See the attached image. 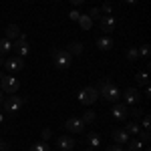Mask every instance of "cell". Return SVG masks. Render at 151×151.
I'll return each instance as SVG.
<instances>
[{
  "label": "cell",
  "instance_id": "1",
  "mask_svg": "<svg viewBox=\"0 0 151 151\" xmlns=\"http://www.w3.org/2000/svg\"><path fill=\"white\" fill-rule=\"evenodd\" d=\"M95 89L99 91V97H103L109 103H119V99H121V89L111 79H101L95 85Z\"/></svg>",
  "mask_w": 151,
  "mask_h": 151
},
{
  "label": "cell",
  "instance_id": "2",
  "mask_svg": "<svg viewBox=\"0 0 151 151\" xmlns=\"http://www.w3.org/2000/svg\"><path fill=\"white\" fill-rule=\"evenodd\" d=\"M52 60H55V67H57V69H69L70 63H73V55H70L69 50L55 48V50H52Z\"/></svg>",
  "mask_w": 151,
  "mask_h": 151
},
{
  "label": "cell",
  "instance_id": "3",
  "mask_svg": "<svg viewBox=\"0 0 151 151\" xmlns=\"http://www.w3.org/2000/svg\"><path fill=\"white\" fill-rule=\"evenodd\" d=\"M0 91L2 93H8V95H14L16 91H18V87H20V83H18V79L16 77H2V81H0Z\"/></svg>",
  "mask_w": 151,
  "mask_h": 151
},
{
  "label": "cell",
  "instance_id": "4",
  "mask_svg": "<svg viewBox=\"0 0 151 151\" xmlns=\"http://www.w3.org/2000/svg\"><path fill=\"white\" fill-rule=\"evenodd\" d=\"M97 99H99V91L95 87H85V89H81V93H79V101L83 105H93Z\"/></svg>",
  "mask_w": 151,
  "mask_h": 151
},
{
  "label": "cell",
  "instance_id": "5",
  "mask_svg": "<svg viewBox=\"0 0 151 151\" xmlns=\"http://www.w3.org/2000/svg\"><path fill=\"white\" fill-rule=\"evenodd\" d=\"M4 109L8 111V113H16L18 109H22V105H24V99L22 97H18V95H10L8 99H4Z\"/></svg>",
  "mask_w": 151,
  "mask_h": 151
},
{
  "label": "cell",
  "instance_id": "6",
  "mask_svg": "<svg viewBox=\"0 0 151 151\" xmlns=\"http://www.w3.org/2000/svg\"><path fill=\"white\" fill-rule=\"evenodd\" d=\"M99 26H101V30H103L105 35L113 32V30H115V16H113V14H103V16H99Z\"/></svg>",
  "mask_w": 151,
  "mask_h": 151
},
{
  "label": "cell",
  "instance_id": "7",
  "mask_svg": "<svg viewBox=\"0 0 151 151\" xmlns=\"http://www.w3.org/2000/svg\"><path fill=\"white\" fill-rule=\"evenodd\" d=\"M4 67H6L8 73H18V70H22L24 60H22V57H12L8 60H4Z\"/></svg>",
  "mask_w": 151,
  "mask_h": 151
},
{
  "label": "cell",
  "instance_id": "8",
  "mask_svg": "<svg viewBox=\"0 0 151 151\" xmlns=\"http://www.w3.org/2000/svg\"><path fill=\"white\" fill-rule=\"evenodd\" d=\"M12 48H16L18 57H26V55L30 52V47H28V42H26V36H22V35L16 38V42L12 45Z\"/></svg>",
  "mask_w": 151,
  "mask_h": 151
},
{
  "label": "cell",
  "instance_id": "9",
  "mask_svg": "<svg viewBox=\"0 0 151 151\" xmlns=\"http://www.w3.org/2000/svg\"><path fill=\"white\" fill-rule=\"evenodd\" d=\"M121 97H125L127 105H137L139 103V89L129 87V89H125V91H121Z\"/></svg>",
  "mask_w": 151,
  "mask_h": 151
},
{
  "label": "cell",
  "instance_id": "10",
  "mask_svg": "<svg viewBox=\"0 0 151 151\" xmlns=\"http://www.w3.org/2000/svg\"><path fill=\"white\" fill-rule=\"evenodd\" d=\"M65 127L69 129L70 133H81V131H85V123L81 119H77V117H70V119H67Z\"/></svg>",
  "mask_w": 151,
  "mask_h": 151
},
{
  "label": "cell",
  "instance_id": "11",
  "mask_svg": "<svg viewBox=\"0 0 151 151\" xmlns=\"http://www.w3.org/2000/svg\"><path fill=\"white\" fill-rule=\"evenodd\" d=\"M75 143H77V141L73 139V137H69V135H63V137H58V139H57V149L70 151L73 147H75Z\"/></svg>",
  "mask_w": 151,
  "mask_h": 151
},
{
  "label": "cell",
  "instance_id": "12",
  "mask_svg": "<svg viewBox=\"0 0 151 151\" xmlns=\"http://www.w3.org/2000/svg\"><path fill=\"white\" fill-rule=\"evenodd\" d=\"M127 105H121V103H115V107L111 109V115L115 117L117 121H125L127 119Z\"/></svg>",
  "mask_w": 151,
  "mask_h": 151
},
{
  "label": "cell",
  "instance_id": "13",
  "mask_svg": "<svg viewBox=\"0 0 151 151\" xmlns=\"http://www.w3.org/2000/svg\"><path fill=\"white\" fill-rule=\"evenodd\" d=\"M18 36H20L18 24H8V26H6V38H8V40H14V38H18Z\"/></svg>",
  "mask_w": 151,
  "mask_h": 151
},
{
  "label": "cell",
  "instance_id": "14",
  "mask_svg": "<svg viewBox=\"0 0 151 151\" xmlns=\"http://www.w3.org/2000/svg\"><path fill=\"white\" fill-rule=\"evenodd\" d=\"M97 48L99 50H109V48H113V40L109 36H101V38H97Z\"/></svg>",
  "mask_w": 151,
  "mask_h": 151
},
{
  "label": "cell",
  "instance_id": "15",
  "mask_svg": "<svg viewBox=\"0 0 151 151\" xmlns=\"http://www.w3.org/2000/svg\"><path fill=\"white\" fill-rule=\"evenodd\" d=\"M113 139H115L117 143H127L129 133L125 131V129H115V131H113Z\"/></svg>",
  "mask_w": 151,
  "mask_h": 151
},
{
  "label": "cell",
  "instance_id": "16",
  "mask_svg": "<svg viewBox=\"0 0 151 151\" xmlns=\"http://www.w3.org/2000/svg\"><path fill=\"white\" fill-rule=\"evenodd\" d=\"M77 22L81 24V28H85V30H89V28H91V26H93V18H91V16H89V14H81V16H79V20H77Z\"/></svg>",
  "mask_w": 151,
  "mask_h": 151
},
{
  "label": "cell",
  "instance_id": "17",
  "mask_svg": "<svg viewBox=\"0 0 151 151\" xmlns=\"http://www.w3.org/2000/svg\"><path fill=\"white\" fill-rule=\"evenodd\" d=\"M135 79H137V85H139V87H143V85L147 87V85H149V75H147V70L137 73V75H135Z\"/></svg>",
  "mask_w": 151,
  "mask_h": 151
},
{
  "label": "cell",
  "instance_id": "18",
  "mask_svg": "<svg viewBox=\"0 0 151 151\" xmlns=\"http://www.w3.org/2000/svg\"><path fill=\"white\" fill-rule=\"evenodd\" d=\"M141 149H143V141H139V139L127 141V151H141Z\"/></svg>",
  "mask_w": 151,
  "mask_h": 151
},
{
  "label": "cell",
  "instance_id": "19",
  "mask_svg": "<svg viewBox=\"0 0 151 151\" xmlns=\"http://www.w3.org/2000/svg\"><path fill=\"white\" fill-rule=\"evenodd\" d=\"M67 50H69L70 55H81V52H83V45L79 42V40H75V42H70V45H69Z\"/></svg>",
  "mask_w": 151,
  "mask_h": 151
},
{
  "label": "cell",
  "instance_id": "20",
  "mask_svg": "<svg viewBox=\"0 0 151 151\" xmlns=\"http://www.w3.org/2000/svg\"><path fill=\"white\" fill-rule=\"evenodd\" d=\"M10 50H12V40L0 38V55H2V52H10Z\"/></svg>",
  "mask_w": 151,
  "mask_h": 151
},
{
  "label": "cell",
  "instance_id": "21",
  "mask_svg": "<svg viewBox=\"0 0 151 151\" xmlns=\"http://www.w3.org/2000/svg\"><path fill=\"white\" fill-rule=\"evenodd\" d=\"M87 141H89L93 147H97V145H101V135H99V133H89V135H87Z\"/></svg>",
  "mask_w": 151,
  "mask_h": 151
},
{
  "label": "cell",
  "instance_id": "22",
  "mask_svg": "<svg viewBox=\"0 0 151 151\" xmlns=\"http://www.w3.org/2000/svg\"><path fill=\"white\" fill-rule=\"evenodd\" d=\"M125 131H127L129 135H131V133H133V135H137L141 129H139V125H137L135 121H131V123H127V125H125Z\"/></svg>",
  "mask_w": 151,
  "mask_h": 151
},
{
  "label": "cell",
  "instance_id": "23",
  "mask_svg": "<svg viewBox=\"0 0 151 151\" xmlns=\"http://www.w3.org/2000/svg\"><path fill=\"white\" fill-rule=\"evenodd\" d=\"M139 58V50L135 47H131V48H127V60L129 63H133V60H137Z\"/></svg>",
  "mask_w": 151,
  "mask_h": 151
},
{
  "label": "cell",
  "instance_id": "24",
  "mask_svg": "<svg viewBox=\"0 0 151 151\" xmlns=\"http://www.w3.org/2000/svg\"><path fill=\"white\" fill-rule=\"evenodd\" d=\"M30 151H50V147H48L47 143L42 141V143H36V145H32V147H30Z\"/></svg>",
  "mask_w": 151,
  "mask_h": 151
},
{
  "label": "cell",
  "instance_id": "25",
  "mask_svg": "<svg viewBox=\"0 0 151 151\" xmlns=\"http://www.w3.org/2000/svg\"><path fill=\"white\" fill-rule=\"evenodd\" d=\"M81 121L85 123V125H87V123H93V121H95V113H93V111H87V113L83 115Z\"/></svg>",
  "mask_w": 151,
  "mask_h": 151
},
{
  "label": "cell",
  "instance_id": "26",
  "mask_svg": "<svg viewBox=\"0 0 151 151\" xmlns=\"http://www.w3.org/2000/svg\"><path fill=\"white\" fill-rule=\"evenodd\" d=\"M139 50V57H143V60H149V47L147 45H143L141 48H137Z\"/></svg>",
  "mask_w": 151,
  "mask_h": 151
},
{
  "label": "cell",
  "instance_id": "27",
  "mask_svg": "<svg viewBox=\"0 0 151 151\" xmlns=\"http://www.w3.org/2000/svg\"><path fill=\"white\" fill-rule=\"evenodd\" d=\"M137 135H139V141H143V143L149 141V131H147V129H145V131H139Z\"/></svg>",
  "mask_w": 151,
  "mask_h": 151
},
{
  "label": "cell",
  "instance_id": "28",
  "mask_svg": "<svg viewBox=\"0 0 151 151\" xmlns=\"http://www.w3.org/2000/svg\"><path fill=\"white\" fill-rule=\"evenodd\" d=\"M87 14H89V16H91V18H99V16H101V10H99V8H91V10L87 12Z\"/></svg>",
  "mask_w": 151,
  "mask_h": 151
},
{
  "label": "cell",
  "instance_id": "29",
  "mask_svg": "<svg viewBox=\"0 0 151 151\" xmlns=\"http://www.w3.org/2000/svg\"><path fill=\"white\" fill-rule=\"evenodd\" d=\"M99 10H101V12H105V14H111V10H113V6H111L109 2H105V4L101 6V8H99Z\"/></svg>",
  "mask_w": 151,
  "mask_h": 151
},
{
  "label": "cell",
  "instance_id": "30",
  "mask_svg": "<svg viewBox=\"0 0 151 151\" xmlns=\"http://www.w3.org/2000/svg\"><path fill=\"white\" fill-rule=\"evenodd\" d=\"M149 127H151V119H149V117H143V129L149 131Z\"/></svg>",
  "mask_w": 151,
  "mask_h": 151
},
{
  "label": "cell",
  "instance_id": "31",
  "mask_svg": "<svg viewBox=\"0 0 151 151\" xmlns=\"http://www.w3.org/2000/svg\"><path fill=\"white\" fill-rule=\"evenodd\" d=\"M79 16H81V14H79L77 10H73V12L69 14V18H70V20H79Z\"/></svg>",
  "mask_w": 151,
  "mask_h": 151
},
{
  "label": "cell",
  "instance_id": "32",
  "mask_svg": "<svg viewBox=\"0 0 151 151\" xmlns=\"http://www.w3.org/2000/svg\"><path fill=\"white\" fill-rule=\"evenodd\" d=\"M105 151H123V149H121L119 145H109V147H107Z\"/></svg>",
  "mask_w": 151,
  "mask_h": 151
},
{
  "label": "cell",
  "instance_id": "33",
  "mask_svg": "<svg viewBox=\"0 0 151 151\" xmlns=\"http://www.w3.org/2000/svg\"><path fill=\"white\" fill-rule=\"evenodd\" d=\"M0 151H10V147H8V143L0 141Z\"/></svg>",
  "mask_w": 151,
  "mask_h": 151
},
{
  "label": "cell",
  "instance_id": "34",
  "mask_svg": "<svg viewBox=\"0 0 151 151\" xmlns=\"http://www.w3.org/2000/svg\"><path fill=\"white\" fill-rule=\"evenodd\" d=\"M131 113H133V117H141L143 115V109H133Z\"/></svg>",
  "mask_w": 151,
  "mask_h": 151
},
{
  "label": "cell",
  "instance_id": "35",
  "mask_svg": "<svg viewBox=\"0 0 151 151\" xmlns=\"http://www.w3.org/2000/svg\"><path fill=\"white\" fill-rule=\"evenodd\" d=\"M50 137V129H42V139H48Z\"/></svg>",
  "mask_w": 151,
  "mask_h": 151
},
{
  "label": "cell",
  "instance_id": "36",
  "mask_svg": "<svg viewBox=\"0 0 151 151\" xmlns=\"http://www.w3.org/2000/svg\"><path fill=\"white\" fill-rule=\"evenodd\" d=\"M70 2H73V4H75V6H79V4H83V2H85V0H70Z\"/></svg>",
  "mask_w": 151,
  "mask_h": 151
},
{
  "label": "cell",
  "instance_id": "37",
  "mask_svg": "<svg viewBox=\"0 0 151 151\" xmlns=\"http://www.w3.org/2000/svg\"><path fill=\"white\" fill-rule=\"evenodd\" d=\"M4 103V93H2V91H0V105Z\"/></svg>",
  "mask_w": 151,
  "mask_h": 151
},
{
  "label": "cell",
  "instance_id": "38",
  "mask_svg": "<svg viewBox=\"0 0 151 151\" xmlns=\"http://www.w3.org/2000/svg\"><path fill=\"white\" fill-rule=\"evenodd\" d=\"M123 2H127V4H135L137 0H123Z\"/></svg>",
  "mask_w": 151,
  "mask_h": 151
},
{
  "label": "cell",
  "instance_id": "39",
  "mask_svg": "<svg viewBox=\"0 0 151 151\" xmlns=\"http://www.w3.org/2000/svg\"><path fill=\"white\" fill-rule=\"evenodd\" d=\"M0 67H4V58L0 57Z\"/></svg>",
  "mask_w": 151,
  "mask_h": 151
},
{
  "label": "cell",
  "instance_id": "40",
  "mask_svg": "<svg viewBox=\"0 0 151 151\" xmlns=\"http://www.w3.org/2000/svg\"><path fill=\"white\" fill-rule=\"evenodd\" d=\"M145 151H151V149H149V147H145Z\"/></svg>",
  "mask_w": 151,
  "mask_h": 151
},
{
  "label": "cell",
  "instance_id": "41",
  "mask_svg": "<svg viewBox=\"0 0 151 151\" xmlns=\"http://www.w3.org/2000/svg\"><path fill=\"white\" fill-rule=\"evenodd\" d=\"M2 77H4V75H0V81H2Z\"/></svg>",
  "mask_w": 151,
  "mask_h": 151
},
{
  "label": "cell",
  "instance_id": "42",
  "mask_svg": "<svg viewBox=\"0 0 151 151\" xmlns=\"http://www.w3.org/2000/svg\"><path fill=\"white\" fill-rule=\"evenodd\" d=\"M0 121H2V115H0Z\"/></svg>",
  "mask_w": 151,
  "mask_h": 151
},
{
  "label": "cell",
  "instance_id": "43",
  "mask_svg": "<svg viewBox=\"0 0 151 151\" xmlns=\"http://www.w3.org/2000/svg\"><path fill=\"white\" fill-rule=\"evenodd\" d=\"M87 151H93V149H87Z\"/></svg>",
  "mask_w": 151,
  "mask_h": 151
}]
</instances>
